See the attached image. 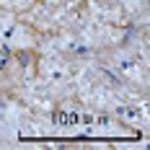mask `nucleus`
<instances>
[{"instance_id": "f257e3e1", "label": "nucleus", "mask_w": 150, "mask_h": 150, "mask_svg": "<svg viewBox=\"0 0 150 150\" xmlns=\"http://www.w3.org/2000/svg\"><path fill=\"white\" fill-rule=\"evenodd\" d=\"M52 119H54V124H60V127H78L80 119H83V114H78V111H57Z\"/></svg>"}, {"instance_id": "f03ea898", "label": "nucleus", "mask_w": 150, "mask_h": 150, "mask_svg": "<svg viewBox=\"0 0 150 150\" xmlns=\"http://www.w3.org/2000/svg\"><path fill=\"white\" fill-rule=\"evenodd\" d=\"M3 65H5V54L0 52V67H3Z\"/></svg>"}]
</instances>
